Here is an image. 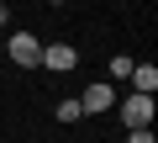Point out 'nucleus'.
Segmentation results:
<instances>
[{
	"mask_svg": "<svg viewBox=\"0 0 158 143\" xmlns=\"http://www.w3.org/2000/svg\"><path fill=\"white\" fill-rule=\"evenodd\" d=\"M127 143H158V132L153 127H137V132H127Z\"/></svg>",
	"mask_w": 158,
	"mask_h": 143,
	"instance_id": "obj_8",
	"label": "nucleus"
},
{
	"mask_svg": "<svg viewBox=\"0 0 158 143\" xmlns=\"http://www.w3.org/2000/svg\"><path fill=\"white\" fill-rule=\"evenodd\" d=\"M0 58L6 64H16V69H37L42 64V37L37 32H6V48H0Z\"/></svg>",
	"mask_w": 158,
	"mask_h": 143,
	"instance_id": "obj_1",
	"label": "nucleus"
},
{
	"mask_svg": "<svg viewBox=\"0 0 158 143\" xmlns=\"http://www.w3.org/2000/svg\"><path fill=\"white\" fill-rule=\"evenodd\" d=\"M127 85H132L137 96H158V64H132Z\"/></svg>",
	"mask_w": 158,
	"mask_h": 143,
	"instance_id": "obj_5",
	"label": "nucleus"
},
{
	"mask_svg": "<svg viewBox=\"0 0 158 143\" xmlns=\"http://www.w3.org/2000/svg\"><path fill=\"white\" fill-rule=\"evenodd\" d=\"M37 69H48V74H74L79 69V48L74 42H42V64Z\"/></svg>",
	"mask_w": 158,
	"mask_h": 143,
	"instance_id": "obj_3",
	"label": "nucleus"
},
{
	"mask_svg": "<svg viewBox=\"0 0 158 143\" xmlns=\"http://www.w3.org/2000/svg\"><path fill=\"white\" fill-rule=\"evenodd\" d=\"M58 122H63V127L85 122V111H79V96H63V101H58Z\"/></svg>",
	"mask_w": 158,
	"mask_h": 143,
	"instance_id": "obj_6",
	"label": "nucleus"
},
{
	"mask_svg": "<svg viewBox=\"0 0 158 143\" xmlns=\"http://www.w3.org/2000/svg\"><path fill=\"white\" fill-rule=\"evenodd\" d=\"M0 69H6V58H0Z\"/></svg>",
	"mask_w": 158,
	"mask_h": 143,
	"instance_id": "obj_11",
	"label": "nucleus"
},
{
	"mask_svg": "<svg viewBox=\"0 0 158 143\" xmlns=\"http://www.w3.org/2000/svg\"><path fill=\"white\" fill-rule=\"evenodd\" d=\"M48 6H63V0H48Z\"/></svg>",
	"mask_w": 158,
	"mask_h": 143,
	"instance_id": "obj_10",
	"label": "nucleus"
},
{
	"mask_svg": "<svg viewBox=\"0 0 158 143\" xmlns=\"http://www.w3.org/2000/svg\"><path fill=\"white\" fill-rule=\"evenodd\" d=\"M6 27H11V6L0 0V32H6Z\"/></svg>",
	"mask_w": 158,
	"mask_h": 143,
	"instance_id": "obj_9",
	"label": "nucleus"
},
{
	"mask_svg": "<svg viewBox=\"0 0 158 143\" xmlns=\"http://www.w3.org/2000/svg\"><path fill=\"white\" fill-rule=\"evenodd\" d=\"M116 111H121V127H127V132H137V127H153V117H158L153 96H137V90H132V96H127Z\"/></svg>",
	"mask_w": 158,
	"mask_h": 143,
	"instance_id": "obj_2",
	"label": "nucleus"
},
{
	"mask_svg": "<svg viewBox=\"0 0 158 143\" xmlns=\"http://www.w3.org/2000/svg\"><path fill=\"white\" fill-rule=\"evenodd\" d=\"M116 106V85H85V90H79V111H85V117H100V111H111Z\"/></svg>",
	"mask_w": 158,
	"mask_h": 143,
	"instance_id": "obj_4",
	"label": "nucleus"
},
{
	"mask_svg": "<svg viewBox=\"0 0 158 143\" xmlns=\"http://www.w3.org/2000/svg\"><path fill=\"white\" fill-rule=\"evenodd\" d=\"M127 74H132V58L116 53V58H111V80H127Z\"/></svg>",
	"mask_w": 158,
	"mask_h": 143,
	"instance_id": "obj_7",
	"label": "nucleus"
}]
</instances>
